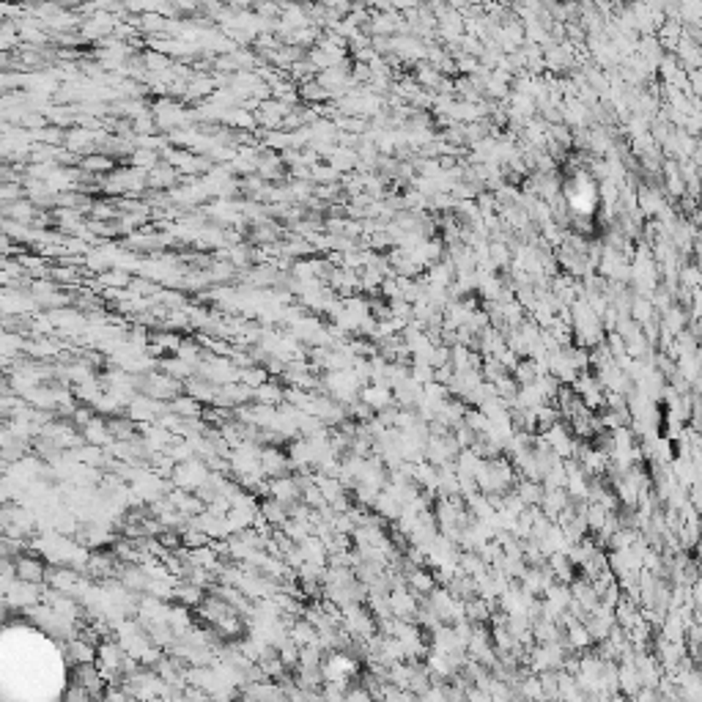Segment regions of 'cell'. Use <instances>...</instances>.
Segmentation results:
<instances>
[{"mask_svg": "<svg viewBox=\"0 0 702 702\" xmlns=\"http://www.w3.org/2000/svg\"><path fill=\"white\" fill-rule=\"evenodd\" d=\"M360 398H362V404H365L371 412H373V409H376V412H379V409H387V406L393 404V395H390V390H387L384 384H373V387H365Z\"/></svg>", "mask_w": 702, "mask_h": 702, "instance_id": "obj_1", "label": "cell"}]
</instances>
